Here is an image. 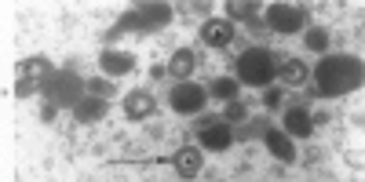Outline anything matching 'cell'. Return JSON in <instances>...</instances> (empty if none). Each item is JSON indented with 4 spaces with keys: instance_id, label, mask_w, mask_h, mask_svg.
<instances>
[{
    "instance_id": "4fadbf2b",
    "label": "cell",
    "mask_w": 365,
    "mask_h": 182,
    "mask_svg": "<svg viewBox=\"0 0 365 182\" xmlns=\"http://www.w3.org/2000/svg\"><path fill=\"white\" fill-rule=\"evenodd\" d=\"M15 77H19V80H29V84H37L41 77H51V63H48L44 55H37V58H26V63H19Z\"/></svg>"
},
{
    "instance_id": "603a6c76",
    "label": "cell",
    "mask_w": 365,
    "mask_h": 182,
    "mask_svg": "<svg viewBox=\"0 0 365 182\" xmlns=\"http://www.w3.org/2000/svg\"><path fill=\"white\" fill-rule=\"evenodd\" d=\"M34 91H41V87H37V84H29V80H15V95H19V99H29Z\"/></svg>"
},
{
    "instance_id": "44dd1931",
    "label": "cell",
    "mask_w": 365,
    "mask_h": 182,
    "mask_svg": "<svg viewBox=\"0 0 365 182\" xmlns=\"http://www.w3.org/2000/svg\"><path fill=\"white\" fill-rule=\"evenodd\" d=\"M84 87H88V95H96V99H110L113 95V84L110 80H88Z\"/></svg>"
},
{
    "instance_id": "7a4b0ae2",
    "label": "cell",
    "mask_w": 365,
    "mask_h": 182,
    "mask_svg": "<svg viewBox=\"0 0 365 182\" xmlns=\"http://www.w3.org/2000/svg\"><path fill=\"white\" fill-rule=\"evenodd\" d=\"M274 70H278V58L263 48H249L245 55L237 58V77L245 84H270Z\"/></svg>"
},
{
    "instance_id": "9a60e30c",
    "label": "cell",
    "mask_w": 365,
    "mask_h": 182,
    "mask_svg": "<svg viewBox=\"0 0 365 182\" xmlns=\"http://www.w3.org/2000/svg\"><path fill=\"white\" fill-rule=\"evenodd\" d=\"M267 149L274 157H278L282 164H292L296 161V149H292V139L285 132H267Z\"/></svg>"
},
{
    "instance_id": "9c48e42d",
    "label": "cell",
    "mask_w": 365,
    "mask_h": 182,
    "mask_svg": "<svg viewBox=\"0 0 365 182\" xmlns=\"http://www.w3.org/2000/svg\"><path fill=\"white\" fill-rule=\"evenodd\" d=\"M201 41H205L208 48H227V44L234 41L230 18H208V22L201 26Z\"/></svg>"
},
{
    "instance_id": "52a82bcc",
    "label": "cell",
    "mask_w": 365,
    "mask_h": 182,
    "mask_svg": "<svg viewBox=\"0 0 365 182\" xmlns=\"http://www.w3.org/2000/svg\"><path fill=\"white\" fill-rule=\"evenodd\" d=\"M99 66H103V73H106V77H125V73H132V70H135V55H132V51L106 48V51L99 55Z\"/></svg>"
},
{
    "instance_id": "2e32d148",
    "label": "cell",
    "mask_w": 365,
    "mask_h": 182,
    "mask_svg": "<svg viewBox=\"0 0 365 182\" xmlns=\"http://www.w3.org/2000/svg\"><path fill=\"white\" fill-rule=\"evenodd\" d=\"M194 66H197L194 51H190V48H179V51L172 55V63H168V73H172L175 80H187V77L194 73Z\"/></svg>"
},
{
    "instance_id": "8992f818",
    "label": "cell",
    "mask_w": 365,
    "mask_h": 182,
    "mask_svg": "<svg viewBox=\"0 0 365 182\" xmlns=\"http://www.w3.org/2000/svg\"><path fill=\"white\" fill-rule=\"evenodd\" d=\"M205 102H208V91L194 80H179L172 87V109L175 113H201Z\"/></svg>"
},
{
    "instance_id": "e0dca14e",
    "label": "cell",
    "mask_w": 365,
    "mask_h": 182,
    "mask_svg": "<svg viewBox=\"0 0 365 182\" xmlns=\"http://www.w3.org/2000/svg\"><path fill=\"white\" fill-rule=\"evenodd\" d=\"M282 80L289 84V87H299V84H307V66L299 63V58H289V63H282Z\"/></svg>"
},
{
    "instance_id": "ac0fdd59",
    "label": "cell",
    "mask_w": 365,
    "mask_h": 182,
    "mask_svg": "<svg viewBox=\"0 0 365 182\" xmlns=\"http://www.w3.org/2000/svg\"><path fill=\"white\" fill-rule=\"evenodd\" d=\"M212 99H237V80L234 77H220V80H212Z\"/></svg>"
},
{
    "instance_id": "6da1fadb",
    "label": "cell",
    "mask_w": 365,
    "mask_h": 182,
    "mask_svg": "<svg viewBox=\"0 0 365 182\" xmlns=\"http://www.w3.org/2000/svg\"><path fill=\"white\" fill-rule=\"evenodd\" d=\"M361 80H365V70L354 55H329L314 70V84L322 99H340L347 91L361 87Z\"/></svg>"
},
{
    "instance_id": "ba28073f",
    "label": "cell",
    "mask_w": 365,
    "mask_h": 182,
    "mask_svg": "<svg viewBox=\"0 0 365 182\" xmlns=\"http://www.w3.org/2000/svg\"><path fill=\"white\" fill-rule=\"evenodd\" d=\"M285 135L289 139H311L314 135V117L303 106H289L285 109Z\"/></svg>"
},
{
    "instance_id": "277c9868",
    "label": "cell",
    "mask_w": 365,
    "mask_h": 182,
    "mask_svg": "<svg viewBox=\"0 0 365 182\" xmlns=\"http://www.w3.org/2000/svg\"><path fill=\"white\" fill-rule=\"evenodd\" d=\"M267 26L274 29V33H282V37H292V33H299V29L307 26V11L296 8V4H270Z\"/></svg>"
},
{
    "instance_id": "30bf717a",
    "label": "cell",
    "mask_w": 365,
    "mask_h": 182,
    "mask_svg": "<svg viewBox=\"0 0 365 182\" xmlns=\"http://www.w3.org/2000/svg\"><path fill=\"white\" fill-rule=\"evenodd\" d=\"M197 142H201V149L223 154V149H230V142H234V132H230V124H208V128H201Z\"/></svg>"
},
{
    "instance_id": "d4e9b609",
    "label": "cell",
    "mask_w": 365,
    "mask_h": 182,
    "mask_svg": "<svg viewBox=\"0 0 365 182\" xmlns=\"http://www.w3.org/2000/svg\"><path fill=\"white\" fill-rule=\"evenodd\" d=\"M55 113H58V106H55V102H44V109H41V120H55Z\"/></svg>"
},
{
    "instance_id": "7402d4cb",
    "label": "cell",
    "mask_w": 365,
    "mask_h": 182,
    "mask_svg": "<svg viewBox=\"0 0 365 182\" xmlns=\"http://www.w3.org/2000/svg\"><path fill=\"white\" fill-rule=\"evenodd\" d=\"M227 120H249V109H245V102L230 99V102H227Z\"/></svg>"
},
{
    "instance_id": "8fae6325",
    "label": "cell",
    "mask_w": 365,
    "mask_h": 182,
    "mask_svg": "<svg viewBox=\"0 0 365 182\" xmlns=\"http://www.w3.org/2000/svg\"><path fill=\"white\" fill-rule=\"evenodd\" d=\"M172 168L182 175V178H194V175H201V168H205V157H201V149H179V154L172 157Z\"/></svg>"
},
{
    "instance_id": "3957f363",
    "label": "cell",
    "mask_w": 365,
    "mask_h": 182,
    "mask_svg": "<svg viewBox=\"0 0 365 182\" xmlns=\"http://www.w3.org/2000/svg\"><path fill=\"white\" fill-rule=\"evenodd\" d=\"M172 22V8L168 4H143L139 11H132V15H125L113 29H110V37H117V33H125V29H154V26H168Z\"/></svg>"
},
{
    "instance_id": "d6986e66",
    "label": "cell",
    "mask_w": 365,
    "mask_h": 182,
    "mask_svg": "<svg viewBox=\"0 0 365 182\" xmlns=\"http://www.w3.org/2000/svg\"><path fill=\"white\" fill-rule=\"evenodd\" d=\"M303 44H307L311 51H325L329 48V29H322V26L307 29V33H303Z\"/></svg>"
},
{
    "instance_id": "cb8c5ba5",
    "label": "cell",
    "mask_w": 365,
    "mask_h": 182,
    "mask_svg": "<svg viewBox=\"0 0 365 182\" xmlns=\"http://www.w3.org/2000/svg\"><path fill=\"white\" fill-rule=\"evenodd\" d=\"M263 106H267V109H278V106H282V91H274V87L263 91Z\"/></svg>"
},
{
    "instance_id": "ffe728a7",
    "label": "cell",
    "mask_w": 365,
    "mask_h": 182,
    "mask_svg": "<svg viewBox=\"0 0 365 182\" xmlns=\"http://www.w3.org/2000/svg\"><path fill=\"white\" fill-rule=\"evenodd\" d=\"M230 18H256V4H245V0H234V4H227Z\"/></svg>"
},
{
    "instance_id": "5b68a950",
    "label": "cell",
    "mask_w": 365,
    "mask_h": 182,
    "mask_svg": "<svg viewBox=\"0 0 365 182\" xmlns=\"http://www.w3.org/2000/svg\"><path fill=\"white\" fill-rule=\"evenodd\" d=\"M81 87H84V84H81L73 73H51V77L44 80L41 91H44V95H48L55 106H66V102L77 106V102H81Z\"/></svg>"
},
{
    "instance_id": "7c38bea8",
    "label": "cell",
    "mask_w": 365,
    "mask_h": 182,
    "mask_svg": "<svg viewBox=\"0 0 365 182\" xmlns=\"http://www.w3.org/2000/svg\"><path fill=\"white\" fill-rule=\"evenodd\" d=\"M73 117L81 120V124H99V120L106 117V99H96V95H84L77 106H73Z\"/></svg>"
},
{
    "instance_id": "5bb4252c",
    "label": "cell",
    "mask_w": 365,
    "mask_h": 182,
    "mask_svg": "<svg viewBox=\"0 0 365 182\" xmlns=\"http://www.w3.org/2000/svg\"><path fill=\"white\" fill-rule=\"evenodd\" d=\"M125 113L132 120H146L150 113H154V95H150V91H132V95L125 99Z\"/></svg>"
}]
</instances>
